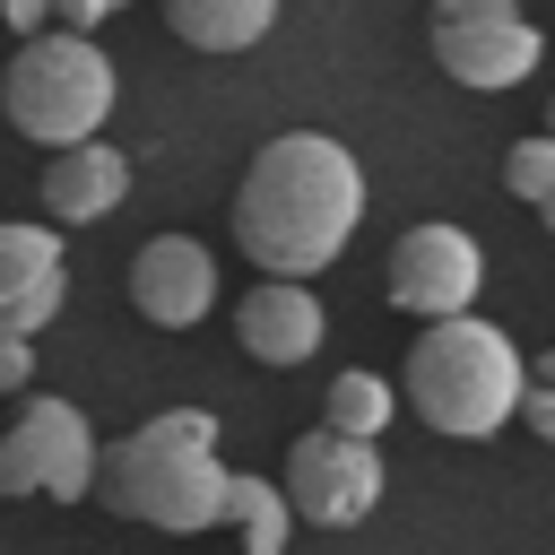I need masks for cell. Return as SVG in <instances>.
<instances>
[{
  "mask_svg": "<svg viewBox=\"0 0 555 555\" xmlns=\"http://www.w3.org/2000/svg\"><path fill=\"white\" fill-rule=\"evenodd\" d=\"M26 373H35V347L17 330H0V390H26Z\"/></svg>",
  "mask_w": 555,
  "mask_h": 555,
  "instance_id": "18",
  "label": "cell"
},
{
  "mask_svg": "<svg viewBox=\"0 0 555 555\" xmlns=\"http://www.w3.org/2000/svg\"><path fill=\"white\" fill-rule=\"evenodd\" d=\"M503 182H512V199H520V208H538V217H546V208H555V139H546V130H529V139L503 156Z\"/></svg>",
  "mask_w": 555,
  "mask_h": 555,
  "instance_id": "16",
  "label": "cell"
},
{
  "mask_svg": "<svg viewBox=\"0 0 555 555\" xmlns=\"http://www.w3.org/2000/svg\"><path fill=\"white\" fill-rule=\"evenodd\" d=\"M425 43H434V69L477 95H503L538 69V26L520 17V0H434Z\"/></svg>",
  "mask_w": 555,
  "mask_h": 555,
  "instance_id": "6",
  "label": "cell"
},
{
  "mask_svg": "<svg viewBox=\"0 0 555 555\" xmlns=\"http://www.w3.org/2000/svg\"><path fill=\"white\" fill-rule=\"evenodd\" d=\"M364 217V165L330 130H278L234 191V243L260 278H321Z\"/></svg>",
  "mask_w": 555,
  "mask_h": 555,
  "instance_id": "1",
  "label": "cell"
},
{
  "mask_svg": "<svg viewBox=\"0 0 555 555\" xmlns=\"http://www.w3.org/2000/svg\"><path fill=\"white\" fill-rule=\"evenodd\" d=\"M130 304L156 330H199L217 312V260L199 234H147L130 251Z\"/></svg>",
  "mask_w": 555,
  "mask_h": 555,
  "instance_id": "9",
  "label": "cell"
},
{
  "mask_svg": "<svg viewBox=\"0 0 555 555\" xmlns=\"http://www.w3.org/2000/svg\"><path fill=\"white\" fill-rule=\"evenodd\" d=\"M69 295V260H61V234L52 225H0V330L35 338Z\"/></svg>",
  "mask_w": 555,
  "mask_h": 555,
  "instance_id": "11",
  "label": "cell"
},
{
  "mask_svg": "<svg viewBox=\"0 0 555 555\" xmlns=\"http://www.w3.org/2000/svg\"><path fill=\"white\" fill-rule=\"evenodd\" d=\"M520 347L494 330V321H477V312H451V321H425V338L408 347V364H399V399L434 425V434H451V442H486V434H503L512 425V408H520Z\"/></svg>",
  "mask_w": 555,
  "mask_h": 555,
  "instance_id": "3",
  "label": "cell"
},
{
  "mask_svg": "<svg viewBox=\"0 0 555 555\" xmlns=\"http://www.w3.org/2000/svg\"><path fill=\"white\" fill-rule=\"evenodd\" d=\"M382 486H390V468H382V451H373L364 434L312 425V434H295L278 494H286V512L312 520V529H356V520L382 503Z\"/></svg>",
  "mask_w": 555,
  "mask_h": 555,
  "instance_id": "7",
  "label": "cell"
},
{
  "mask_svg": "<svg viewBox=\"0 0 555 555\" xmlns=\"http://www.w3.org/2000/svg\"><path fill=\"white\" fill-rule=\"evenodd\" d=\"M95 486V425L52 399V390H26L9 434H0V494H43V503H87Z\"/></svg>",
  "mask_w": 555,
  "mask_h": 555,
  "instance_id": "5",
  "label": "cell"
},
{
  "mask_svg": "<svg viewBox=\"0 0 555 555\" xmlns=\"http://www.w3.org/2000/svg\"><path fill=\"white\" fill-rule=\"evenodd\" d=\"M121 199H130V156L121 147L78 139V147L43 156V208H52V225H104Z\"/></svg>",
  "mask_w": 555,
  "mask_h": 555,
  "instance_id": "12",
  "label": "cell"
},
{
  "mask_svg": "<svg viewBox=\"0 0 555 555\" xmlns=\"http://www.w3.org/2000/svg\"><path fill=\"white\" fill-rule=\"evenodd\" d=\"M0 17H9V35H43V26H52L43 0H0Z\"/></svg>",
  "mask_w": 555,
  "mask_h": 555,
  "instance_id": "20",
  "label": "cell"
},
{
  "mask_svg": "<svg viewBox=\"0 0 555 555\" xmlns=\"http://www.w3.org/2000/svg\"><path fill=\"white\" fill-rule=\"evenodd\" d=\"M321 330H330V312H321V295H312L304 278H260V286H243V304H234L243 356H251V364H278V373H295V364L321 347Z\"/></svg>",
  "mask_w": 555,
  "mask_h": 555,
  "instance_id": "10",
  "label": "cell"
},
{
  "mask_svg": "<svg viewBox=\"0 0 555 555\" xmlns=\"http://www.w3.org/2000/svg\"><path fill=\"white\" fill-rule=\"evenodd\" d=\"M390 416H399V390H390L382 373H338V382L321 390V425H330V434H364V442H382Z\"/></svg>",
  "mask_w": 555,
  "mask_h": 555,
  "instance_id": "15",
  "label": "cell"
},
{
  "mask_svg": "<svg viewBox=\"0 0 555 555\" xmlns=\"http://www.w3.org/2000/svg\"><path fill=\"white\" fill-rule=\"evenodd\" d=\"M52 9V26H69V35H95L104 17H113V0H43Z\"/></svg>",
  "mask_w": 555,
  "mask_h": 555,
  "instance_id": "17",
  "label": "cell"
},
{
  "mask_svg": "<svg viewBox=\"0 0 555 555\" xmlns=\"http://www.w3.org/2000/svg\"><path fill=\"white\" fill-rule=\"evenodd\" d=\"M165 26L191 52H251L278 26V0H165Z\"/></svg>",
  "mask_w": 555,
  "mask_h": 555,
  "instance_id": "13",
  "label": "cell"
},
{
  "mask_svg": "<svg viewBox=\"0 0 555 555\" xmlns=\"http://www.w3.org/2000/svg\"><path fill=\"white\" fill-rule=\"evenodd\" d=\"M225 520L243 529V555H286V529H295V512H286V494H278L269 477H251V468H225Z\"/></svg>",
  "mask_w": 555,
  "mask_h": 555,
  "instance_id": "14",
  "label": "cell"
},
{
  "mask_svg": "<svg viewBox=\"0 0 555 555\" xmlns=\"http://www.w3.org/2000/svg\"><path fill=\"white\" fill-rule=\"evenodd\" d=\"M113 95H121V78H113L104 43H95V35H69V26L17 35V61H9V78H0V113H9V130L35 139L43 156L95 139V130L113 121Z\"/></svg>",
  "mask_w": 555,
  "mask_h": 555,
  "instance_id": "4",
  "label": "cell"
},
{
  "mask_svg": "<svg viewBox=\"0 0 555 555\" xmlns=\"http://www.w3.org/2000/svg\"><path fill=\"white\" fill-rule=\"evenodd\" d=\"M382 286H390V304H399L408 321H451V312L477 304V286H486V251H477L468 225H442V217H434V225H408V234L390 243Z\"/></svg>",
  "mask_w": 555,
  "mask_h": 555,
  "instance_id": "8",
  "label": "cell"
},
{
  "mask_svg": "<svg viewBox=\"0 0 555 555\" xmlns=\"http://www.w3.org/2000/svg\"><path fill=\"white\" fill-rule=\"evenodd\" d=\"M529 434H555V399H546V382H520V408H512Z\"/></svg>",
  "mask_w": 555,
  "mask_h": 555,
  "instance_id": "19",
  "label": "cell"
},
{
  "mask_svg": "<svg viewBox=\"0 0 555 555\" xmlns=\"http://www.w3.org/2000/svg\"><path fill=\"white\" fill-rule=\"evenodd\" d=\"M104 512L147 520L165 538H199L225 520V460H217V416L208 408H165L130 425L121 442H95V486Z\"/></svg>",
  "mask_w": 555,
  "mask_h": 555,
  "instance_id": "2",
  "label": "cell"
}]
</instances>
